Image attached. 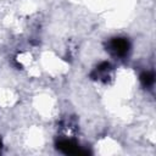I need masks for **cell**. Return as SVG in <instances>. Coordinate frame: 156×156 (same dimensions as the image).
Segmentation results:
<instances>
[{"label":"cell","instance_id":"cell-1","mask_svg":"<svg viewBox=\"0 0 156 156\" xmlns=\"http://www.w3.org/2000/svg\"><path fill=\"white\" fill-rule=\"evenodd\" d=\"M129 48H130V44L128 41V39L126 38H113L108 41L107 44V50L115 55V56H124L127 55V52L129 51Z\"/></svg>","mask_w":156,"mask_h":156},{"label":"cell","instance_id":"cell-4","mask_svg":"<svg viewBox=\"0 0 156 156\" xmlns=\"http://www.w3.org/2000/svg\"><path fill=\"white\" fill-rule=\"evenodd\" d=\"M140 82L144 87H151L154 84V74L151 72H144L140 74Z\"/></svg>","mask_w":156,"mask_h":156},{"label":"cell","instance_id":"cell-5","mask_svg":"<svg viewBox=\"0 0 156 156\" xmlns=\"http://www.w3.org/2000/svg\"><path fill=\"white\" fill-rule=\"evenodd\" d=\"M1 146H2V144H1V140H0V150H1Z\"/></svg>","mask_w":156,"mask_h":156},{"label":"cell","instance_id":"cell-3","mask_svg":"<svg viewBox=\"0 0 156 156\" xmlns=\"http://www.w3.org/2000/svg\"><path fill=\"white\" fill-rule=\"evenodd\" d=\"M111 69V66H110V63H107V62H102V63H100L98 67H96V69L94 71V73H96V78H106V74H107V72Z\"/></svg>","mask_w":156,"mask_h":156},{"label":"cell","instance_id":"cell-2","mask_svg":"<svg viewBox=\"0 0 156 156\" xmlns=\"http://www.w3.org/2000/svg\"><path fill=\"white\" fill-rule=\"evenodd\" d=\"M56 146L60 151H62L63 154H68V155H85V154H88L87 150H82L79 147V145H77L74 141L67 140V139L60 140L56 144Z\"/></svg>","mask_w":156,"mask_h":156}]
</instances>
